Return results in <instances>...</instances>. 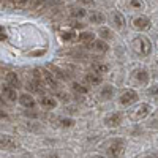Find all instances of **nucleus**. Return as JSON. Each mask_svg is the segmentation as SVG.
I'll list each match as a JSON object with an SVG mask.
<instances>
[{
  "instance_id": "2eb2a0df",
  "label": "nucleus",
  "mask_w": 158,
  "mask_h": 158,
  "mask_svg": "<svg viewBox=\"0 0 158 158\" xmlns=\"http://www.w3.org/2000/svg\"><path fill=\"white\" fill-rule=\"evenodd\" d=\"M112 24H114V27L117 30H122L125 27V18H123L122 13H118V11L112 13Z\"/></svg>"
},
{
  "instance_id": "5701e85b",
  "label": "nucleus",
  "mask_w": 158,
  "mask_h": 158,
  "mask_svg": "<svg viewBox=\"0 0 158 158\" xmlns=\"http://www.w3.org/2000/svg\"><path fill=\"white\" fill-rule=\"evenodd\" d=\"M71 89H73L74 94H77V95H85L87 92H89V89L85 85H81V84H77V82H73Z\"/></svg>"
},
{
  "instance_id": "20e7f679",
  "label": "nucleus",
  "mask_w": 158,
  "mask_h": 158,
  "mask_svg": "<svg viewBox=\"0 0 158 158\" xmlns=\"http://www.w3.org/2000/svg\"><path fill=\"white\" fill-rule=\"evenodd\" d=\"M131 81L136 85H146L149 82V73L146 68H136L131 73Z\"/></svg>"
},
{
  "instance_id": "f8f14e48",
  "label": "nucleus",
  "mask_w": 158,
  "mask_h": 158,
  "mask_svg": "<svg viewBox=\"0 0 158 158\" xmlns=\"http://www.w3.org/2000/svg\"><path fill=\"white\" fill-rule=\"evenodd\" d=\"M19 103L22 104L24 108H30V109H33L35 104H36L35 98H33L30 94H22V95H19Z\"/></svg>"
},
{
  "instance_id": "ddd939ff",
  "label": "nucleus",
  "mask_w": 158,
  "mask_h": 158,
  "mask_svg": "<svg viewBox=\"0 0 158 158\" xmlns=\"http://www.w3.org/2000/svg\"><path fill=\"white\" fill-rule=\"evenodd\" d=\"M90 49L94 52H97V54H104V52L108 51V44H106V41H103V40H95V41L90 44Z\"/></svg>"
},
{
  "instance_id": "1a4fd4ad",
  "label": "nucleus",
  "mask_w": 158,
  "mask_h": 158,
  "mask_svg": "<svg viewBox=\"0 0 158 158\" xmlns=\"http://www.w3.org/2000/svg\"><path fill=\"white\" fill-rule=\"evenodd\" d=\"M2 95H3V98H6L8 101H16V100H19V95H18V92H16V89H13V87H10V85H2Z\"/></svg>"
},
{
  "instance_id": "473e14b6",
  "label": "nucleus",
  "mask_w": 158,
  "mask_h": 158,
  "mask_svg": "<svg viewBox=\"0 0 158 158\" xmlns=\"http://www.w3.org/2000/svg\"><path fill=\"white\" fill-rule=\"evenodd\" d=\"M141 158H158V156L153 155V153H149V155H144V156H141Z\"/></svg>"
},
{
  "instance_id": "a878e982",
  "label": "nucleus",
  "mask_w": 158,
  "mask_h": 158,
  "mask_svg": "<svg viewBox=\"0 0 158 158\" xmlns=\"http://www.w3.org/2000/svg\"><path fill=\"white\" fill-rule=\"evenodd\" d=\"M59 122H60V125L63 127V128H71V127H74V120H73V118H70V117H67V118H59Z\"/></svg>"
},
{
  "instance_id": "f704fd0d",
  "label": "nucleus",
  "mask_w": 158,
  "mask_h": 158,
  "mask_svg": "<svg viewBox=\"0 0 158 158\" xmlns=\"http://www.w3.org/2000/svg\"><path fill=\"white\" fill-rule=\"evenodd\" d=\"M90 158H103V156H100V155H94V156H90Z\"/></svg>"
},
{
  "instance_id": "f3484780",
  "label": "nucleus",
  "mask_w": 158,
  "mask_h": 158,
  "mask_svg": "<svg viewBox=\"0 0 158 158\" xmlns=\"http://www.w3.org/2000/svg\"><path fill=\"white\" fill-rule=\"evenodd\" d=\"M114 87L112 85H109V84H104L103 87H101V90H100V98L101 100H111L112 97H114Z\"/></svg>"
},
{
  "instance_id": "2f4dec72",
  "label": "nucleus",
  "mask_w": 158,
  "mask_h": 158,
  "mask_svg": "<svg viewBox=\"0 0 158 158\" xmlns=\"http://www.w3.org/2000/svg\"><path fill=\"white\" fill-rule=\"evenodd\" d=\"M0 118H8V114L3 109H0Z\"/></svg>"
},
{
  "instance_id": "39448f33",
  "label": "nucleus",
  "mask_w": 158,
  "mask_h": 158,
  "mask_svg": "<svg viewBox=\"0 0 158 158\" xmlns=\"http://www.w3.org/2000/svg\"><path fill=\"white\" fill-rule=\"evenodd\" d=\"M19 147V142L6 135H0V150H16Z\"/></svg>"
},
{
  "instance_id": "c756f323",
  "label": "nucleus",
  "mask_w": 158,
  "mask_h": 158,
  "mask_svg": "<svg viewBox=\"0 0 158 158\" xmlns=\"http://www.w3.org/2000/svg\"><path fill=\"white\" fill-rule=\"evenodd\" d=\"M147 95H149V97H158V84L152 85V87L147 90Z\"/></svg>"
},
{
  "instance_id": "aec40b11",
  "label": "nucleus",
  "mask_w": 158,
  "mask_h": 158,
  "mask_svg": "<svg viewBox=\"0 0 158 158\" xmlns=\"http://www.w3.org/2000/svg\"><path fill=\"white\" fill-rule=\"evenodd\" d=\"M89 21L92 24H101V22L106 21V16H104L103 13H100V11H92V15L89 16Z\"/></svg>"
},
{
  "instance_id": "a211bd4d",
  "label": "nucleus",
  "mask_w": 158,
  "mask_h": 158,
  "mask_svg": "<svg viewBox=\"0 0 158 158\" xmlns=\"http://www.w3.org/2000/svg\"><path fill=\"white\" fill-rule=\"evenodd\" d=\"M76 38H77L79 43H84V44H92L95 41V35L92 32H82V33H79Z\"/></svg>"
},
{
  "instance_id": "6e6552de",
  "label": "nucleus",
  "mask_w": 158,
  "mask_h": 158,
  "mask_svg": "<svg viewBox=\"0 0 158 158\" xmlns=\"http://www.w3.org/2000/svg\"><path fill=\"white\" fill-rule=\"evenodd\" d=\"M138 100V94L135 90H125L123 94L120 95V98H118V101H120V104H123V106H127V104H131L135 103Z\"/></svg>"
},
{
  "instance_id": "4468645a",
  "label": "nucleus",
  "mask_w": 158,
  "mask_h": 158,
  "mask_svg": "<svg viewBox=\"0 0 158 158\" xmlns=\"http://www.w3.org/2000/svg\"><path fill=\"white\" fill-rule=\"evenodd\" d=\"M84 81H85L87 85H100L101 81H103V77H101L100 74L94 73V71H90V73L85 74V79H84Z\"/></svg>"
},
{
  "instance_id": "7c9ffc66",
  "label": "nucleus",
  "mask_w": 158,
  "mask_h": 158,
  "mask_svg": "<svg viewBox=\"0 0 158 158\" xmlns=\"http://www.w3.org/2000/svg\"><path fill=\"white\" fill-rule=\"evenodd\" d=\"M3 40H6V33H5V29L0 25V41H3Z\"/></svg>"
},
{
  "instance_id": "cd10ccee",
  "label": "nucleus",
  "mask_w": 158,
  "mask_h": 158,
  "mask_svg": "<svg viewBox=\"0 0 158 158\" xmlns=\"http://www.w3.org/2000/svg\"><path fill=\"white\" fill-rule=\"evenodd\" d=\"M130 6L133 10H144V2L142 0H130Z\"/></svg>"
},
{
  "instance_id": "7ed1b4c3",
  "label": "nucleus",
  "mask_w": 158,
  "mask_h": 158,
  "mask_svg": "<svg viewBox=\"0 0 158 158\" xmlns=\"http://www.w3.org/2000/svg\"><path fill=\"white\" fill-rule=\"evenodd\" d=\"M150 109H152L150 104L141 103V104H138L136 108L128 111V117H130V120H133V122H139V120H142V118H146L149 115Z\"/></svg>"
},
{
  "instance_id": "9b49d317",
  "label": "nucleus",
  "mask_w": 158,
  "mask_h": 158,
  "mask_svg": "<svg viewBox=\"0 0 158 158\" xmlns=\"http://www.w3.org/2000/svg\"><path fill=\"white\" fill-rule=\"evenodd\" d=\"M5 82H6V85H10L13 89H19L21 87V79L18 77L16 73H6L5 74Z\"/></svg>"
},
{
  "instance_id": "f03ea898",
  "label": "nucleus",
  "mask_w": 158,
  "mask_h": 158,
  "mask_svg": "<svg viewBox=\"0 0 158 158\" xmlns=\"http://www.w3.org/2000/svg\"><path fill=\"white\" fill-rule=\"evenodd\" d=\"M131 48L135 49V52H138L139 56H149L152 52V43L147 36H136L131 41Z\"/></svg>"
},
{
  "instance_id": "72a5a7b5",
  "label": "nucleus",
  "mask_w": 158,
  "mask_h": 158,
  "mask_svg": "<svg viewBox=\"0 0 158 158\" xmlns=\"http://www.w3.org/2000/svg\"><path fill=\"white\" fill-rule=\"evenodd\" d=\"M30 0H19V5H29Z\"/></svg>"
},
{
  "instance_id": "412c9836",
  "label": "nucleus",
  "mask_w": 158,
  "mask_h": 158,
  "mask_svg": "<svg viewBox=\"0 0 158 158\" xmlns=\"http://www.w3.org/2000/svg\"><path fill=\"white\" fill-rule=\"evenodd\" d=\"M108 65H104V63H100V62H94L92 63V71L97 73V74H104V73H108Z\"/></svg>"
},
{
  "instance_id": "0eeeda50",
  "label": "nucleus",
  "mask_w": 158,
  "mask_h": 158,
  "mask_svg": "<svg viewBox=\"0 0 158 158\" xmlns=\"http://www.w3.org/2000/svg\"><path fill=\"white\" fill-rule=\"evenodd\" d=\"M150 25H152V22L147 16H138L133 19V27L138 30H149Z\"/></svg>"
},
{
  "instance_id": "dca6fc26",
  "label": "nucleus",
  "mask_w": 158,
  "mask_h": 158,
  "mask_svg": "<svg viewBox=\"0 0 158 158\" xmlns=\"http://www.w3.org/2000/svg\"><path fill=\"white\" fill-rule=\"evenodd\" d=\"M48 70L51 71V74L54 76L56 79H62V81H63V79H67V77H68V74L65 73L63 70H60L59 67H56V65H52V63L48 65Z\"/></svg>"
},
{
  "instance_id": "423d86ee",
  "label": "nucleus",
  "mask_w": 158,
  "mask_h": 158,
  "mask_svg": "<svg viewBox=\"0 0 158 158\" xmlns=\"http://www.w3.org/2000/svg\"><path fill=\"white\" fill-rule=\"evenodd\" d=\"M122 123V115L118 112H111L104 117V125L109 127V128H115Z\"/></svg>"
},
{
  "instance_id": "6ab92c4d",
  "label": "nucleus",
  "mask_w": 158,
  "mask_h": 158,
  "mask_svg": "<svg viewBox=\"0 0 158 158\" xmlns=\"http://www.w3.org/2000/svg\"><path fill=\"white\" fill-rule=\"evenodd\" d=\"M40 106L44 109H54L57 106V101L52 97H41L40 98Z\"/></svg>"
},
{
  "instance_id": "9d476101",
  "label": "nucleus",
  "mask_w": 158,
  "mask_h": 158,
  "mask_svg": "<svg viewBox=\"0 0 158 158\" xmlns=\"http://www.w3.org/2000/svg\"><path fill=\"white\" fill-rule=\"evenodd\" d=\"M41 77H43V82H44L48 87H51V89H57L59 82H57V79L51 74L49 70H41Z\"/></svg>"
},
{
  "instance_id": "4be33fe9",
  "label": "nucleus",
  "mask_w": 158,
  "mask_h": 158,
  "mask_svg": "<svg viewBox=\"0 0 158 158\" xmlns=\"http://www.w3.org/2000/svg\"><path fill=\"white\" fill-rule=\"evenodd\" d=\"M98 35L101 36V40L104 41V40H112V30H109L108 27H100V30H98Z\"/></svg>"
},
{
  "instance_id": "393cba45",
  "label": "nucleus",
  "mask_w": 158,
  "mask_h": 158,
  "mask_svg": "<svg viewBox=\"0 0 158 158\" xmlns=\"http://www.w3.org/2000/svg\"><path fill=\"white\" fill-rule=\"evenodd\" d=\"M149 128H158V109H155V112L152 114V117L149 118Z\"/></svg>"
},
{
  "instance_id": "c85d7f7f",
  "label": "nucleus",
  "mask_w": 158,
  "mask_h": 158,
  "mask_svg": "<svg viewBox=\"0 0 158 158\" xmlns=\"http://www.w3.org/2000/svg\"><path fill=\"white\" fill-rule=\"evenodd\" d=\"M43 2H44V0H30L29 5H27V8H30V10H36Z\"/></svg>"
},
{
  "instance_id": "b1692460",
  "label": "nucleus",
  "mask_w": 158,
  "mask_h": 158,
  "mask_svg": "<svg viewBox=\"0 0 158 158\" xmlns=\"http://www.w3.org/2000/svg\"><path fill=\"white\" fill-rule=\"evenodd\" d=\"M70 15L73 16V18H84L85 15H87V11L84 10V8H71V11H70Z\"/></svg>"
},
{
  "instance_id": "bb28decb",
  "label": "nucleus",
  "mask_w": 158,
  "mask_h": 158,
  "mask_svg": "<svg viewBox=\"0 0 158 158\" xmlns=\"http://www.w3.org/2000/svg\"><path fill=\"white\" fill-rule=\"evenodd\" d=\"M62 40H65V41H73V40H76V33L73 30L62 32Z\"/></svg>"
},
{
  "instance_id": "f257e3e1",
  "label": "nucleus",
  "mask_w": 158,
  "mask_h": 158,
  "mask_svg": "<svg viewBox=\"0 0 158 158\" xmlns=\"http://www.w3.org/2000/svg\"><path fill=\"white\" fill-rule=\"evenodd\" d=\"M125 147H127V142L122 138L111 139L104 144V150H106L108 156H111V158H120L125 152Z\"/></svg>"
}]
</instances>
